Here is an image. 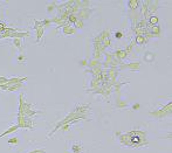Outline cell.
I'll list each match as a JSON object with an SVG mask.
<instances>
[{"mask_svg":"<svg viewBox=\"0 0 172 153\" xmlns=\"http://www.w3.org/2000/svg\"><path fill=\"white\" fill-rule=\"evenodd\" d=\"M35 31H36V33H38V41H40V39H41V36H42V34H43V27H40V28H36Z\"/></svg>","mask_w":172,"mask_h":153,"instance_id":"obj_7","label":"cell"},{"mask_svg":"<svg viewBox=\"0 0 172 153\" xmlns=\"http://www.w3.org/2000/svg\"><path fill=\"white\" fill-rule=\"evenodd\" d=\"M81 148H82V146H81L80 144H75V145H73V151H74V153H78V150L81 151Z\"/></svg>","mask_w":172,"mask_h":153,"instance_id":"obj_9","label":"cell"},{"mask_svg":"<svg viewBox=\"0 0 172 153\" xmlns=\"http://www.w3.org/2000/svg\"><path fill=\"white\" fill-rule=\"evenodd\" d=\"M115 35H116V38H122V33L121 32H117Z\"/></svg>","mask_w":172,"mask_h":153,"instance_id":"obj_11","label":"cell"},{"mask_svg":"<svg viewBox=\"0 0 172 153\" xmlns=\"http://www.w3.org/2000/svg\"><path fill=\"white\" fill-rule=\"evenodd\" d=\"M128 4H129V7H130L131 10H136V8L139 6V3L136 1V0H131V1H129Z\"/></svg>","mask_w":172,"mask_h":153,"instance_id":"obj_5","label":"cell"},{"mask_svg":"<svg viewBox=\"0 0 172 153\" xmlns=\"http://www.w3.org/2000/svg\"><path fill=\"white\" fill-rule=\"evenodd\" d=\"M131 48V47H130ZM129 48V49H130ZM129 49H125V50H118L117 53H116V56L118 57V58H121V60H123L128 54H129Z\"/></svg>","mask_w":172,"mask_h":153,"instance_id":"obj_1","label":"cell"},{"mask_svg":"<svg viewBox=\"0 0 172 153\" xmlns=\"http://www.w3.org/2000/svg\"><path fill=\"white\" fill-rule=\"evenodd\" d=\"M149 24H150V26H158V18L156 15H150Z\"/></svg>","mask_w":172,"mask_h":153,"instance_id":"obj_2","label":"cell"},{"mask_svg":"<svg viewBox=\"0 0 172 153\" xmlns=\"http://www.w3.org/2000/svg\"><path fill=\"white\" fill-rule=\"evenodd\" d=\"M13 42H14V46L21 50V39H18V38H17V39L13 40Z\"/></svg>","mask_w":172,"mask_h":153,"instance_id":"obj_8","label":"cell"},{"mask_svg":"<svg viewBox=\"0 0 172 153\" xmlns=\"http://www.w3.org/2000/svg\"><path fill=\"white\" fill-rule=\"evenodd\" d=\"M8 143H10V144H12V143H15V144H17V143H18V139H17V138H12Z\"/></svg>","mask_w":172,"mask_h":153,"instance_id":"obj_10","label":"cell"},{"mask_svg":"<svg viewBox=\"0 0 172 153\" xmlns=\"http://www.w3.org/2000/svg\"><path fill=\"white\" fill-rule=\"evenodd\" d=\"M145 42H146V38H145V36H143V35H137V38H136V43L143 45V43H145Z\"/></svg>","mask_w":172,"mask_h":153,"instance_id":"obj_4","label":"cell"},{"mask_svg":"<svg viewBox=\"0 0 172 153\" xmlns=\"http://www.w3.org/2000/svg\"><path fill=\"white\" fill-rule=\"evenodd\" d=\"M63 32H64V34H73L74 32H75V29L74 28H71V26H64V28H63Z\"/></svg>","mask_w":172,"mask_h":153,"instance_id":"obj_6","label":"cell"},{"mask_svg":"<svg viewBox=\"0 0 172 153\" xmlns=\"http://www.w3.org/2000/svg\"><path fill=\"white\" fill-rule=\"evenodd\" d=\"M78 153H81V152H78Z\"/></svg>","mask_w":172,"mask_h":153,"instance_id":"obj_12","label":"cell"},{"mask_svg":"<svg viewBox=\"0 0 172 153\" xmlns=\"http://www.w3.org/2000/svg\"><path fill=\"white\" fill-rule=\"evenodd\" d=\"M18 129H19V126H18V125H14V126H12L11 129H8L7 131H5L4 133H1V134H0V138H3V137H5V136H6V134H8V133H12L13 131H17Z\"/></svg>","mask_w":172,"mask_h":153,"instance_id":"obj_3","label":"cell"}]
</instances>
